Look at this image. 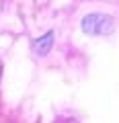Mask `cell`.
<instances>
[{
  "instance_id": "cell-1",
  "label": "cell",
  "mask_w": 119,
  "mask_h": 123,
  "mask_svg": "<svg viewBox=\"0 0 119 123\" xmlns=\"http://www.w3.org/2000/svg\"><path fill=\"white\" fill-rule=\"evenodd\" d=\"M107 25H109V18L103 17V14H88V17L82 21L84 31H86V33H93V35H97V33H103Z\"/></svg>"
},
{
  "instance_id": "cell-2",
  "label": "cell",
  "mask_w": 119,
  "mask_h": 123,
  "mask_svg": "<svg viewBox=\"0 0 119 123\" xmlns=\"http://www.w3.org/2000/svg\"><path fill=\"white\" fill-rule=\"evenodd\" d=\"M51 45H53V33L49 31V33H45L43 37H39V39L33 43V49H35L37 55H45V53L51 49Z\"/></svg>"
}]
</instances>
